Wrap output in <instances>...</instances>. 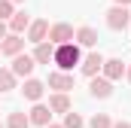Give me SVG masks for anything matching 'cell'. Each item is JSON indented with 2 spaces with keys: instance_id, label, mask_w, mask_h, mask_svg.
I'll return each instance as SVG.
<instances>
[{
  "instance_id": "6da1fadb",
  "label": "cell",
  "mask_w": 131,
  "mask_h": 128,
  "mask_svg": "<svg viewBox=\"0 0 131 128\" xmlns=\"http://www.w3.org/2000/svg\"><path fill=\"white\" fill-rule=\"evenodd\" d=\"M79 61H82V49H79V43H76V40L55 46V58H52V64H55L58 70H67V73H70Z\"/></svg>"
},
{
  "instance_id": "7a4b0ae2",
  "label": "cell",
  "mask_w": 131,
  "mask_h": 128,
  "mask_svg": "<svg viewBox=\"0 0 131 128\" xmlns=\"http://www.w3.org/2000/svg\"><path fill=\"white\" fill-rule=\"evenodd\" d=\"M128 25H131L128 6H119V3H116V6L107 9V28H110V31H125Z\"/></svg>"
},
{
  "instance_id": "3957f363",
  "label": "cell",
  "mask_w": 131,
  "mask_h": 128,
  "mask_svg": "<svg viewBox=\"0 0 131 128\" xmlns=\"http://www.w3.org/2000/svg\"><path fill=\"white\" fill-rule=\"evenodd\" d=\"M34 67H37V61H34V55H25V52H18V55H12V73L15 76H21V79H28L34 73Z\"/></svg>"
},
{
  "instance_id": "277c9868",
  "label": "cell",
  "mask_w": 131,
  "mask_h": 128,
  "mask_svg": "<svg viewBox=\"0 0 131 128\" xmlns=\"http://www.w3.org/2000/svg\"><path fill=\"white\" fill-rule=\"evenodd\" d=\"M73 37H76V31H73L67 22H58V25H52V28H49V37H46V40H49V43H55V46H61V43H70Z\"/></svg>"
},
{
  "instance_id": "5b68a950",
  "label": "cell",
  "mask_w": 131,
  "mask_h": 128,
  "mask_svg": "<svg viewBox=\"0 0 131 128\" xmlns=\"http://www.w3.org/2000/svg\"><path fill=\"white\" fill-rule=\"evenodd\" d=\"M21 49H25V37H21V34L9 31L3 40H0V55H9V58H12V55H18Z\"/></svg>"
},
{
  "instance_id": "8992f818",
  "label": "cell",
  "mask_w": 131,
  "mask_h": 128,
  "mask_svg": "<svg viewBox=\"0 0 131 128\" xmlns=\"http://www.w3.org/2000/svg\"><path fill=\"white\" fill-rule=\"evenodd\" d=\"M28 119H31V125L46 128L49 122H52V110H49V104H40V101H34V107H31V113H28Z\"/></svg>"
},
{
  "instance_id": "52a82bcc",
  "label": "cell",
  "mask_w": 131,
  "mask_h": 128,
  "mask_svg": "<svg viewBox=\"0 0 131 128\" xmlns=\"http://www.w3.org/2000/svg\"><path fill=\"white\" fill-rule=\"evenodd\" d=\"M101 67H104V55H101V52H89V55L79 61V70H82L89 79H92V76H98Z\"/></svg>"
},
{
  "instance_id": "ba28073f",
  "label": "cell",
  "mask_w": 131,
  "mask_h": 128,
  "mask_svg": "<svg viewBox=\"0 0 131 128\" xmlns=\"http://www.w3.org/2000/svg\"><path fill=\"white\" fill-rule=\"evenodd\" d=\"M89 92H92V98H110L113 95V79H107L104 73L101 76H92V86H89Z\"/></svg>"
},
{
  "instance_id": "9c48e42d",
  "label": "cell",
  "mask_w": 131,
  "mask_h": 128,
  "mask_svg": "<svg viewBox=\"0 0 131 128\" xmlns=\"http://www.w3.org/2000/svg\"><path fill=\"white\" fill-rule=\"evenodd\" d=\"M101 73L107 76V79H122L125 76V61L122 58H104V67H101Z\"/></svg>"
},
{
  "instance_id": "30bf717a",
  "label": "cell",
  "mask_w": 131,
  "mask_h": 128,
  "mask_svg": "<svg viewBox=\"0 0 131 128\" xmlns=\"http://www.w3.org/2000/svg\"><path fill=\"white\" fill-rule=\"evenodd\" d=\"M49 89H55V92H70V89H73V73H67V70L49 73Z\"/></svg>"
},
{
  "instance_id": "8fae6325",
  "label": "cell",
  "mask_w": 131,
  "mask_h": 128,
  "mask_svg": "<svg viewBox=\"0 0 131 128\" xmlns=\"http://www.w3.org/2000/svg\"><path fill=\"white\" fill-rule=\"evenodd\" d=\"M46 37H49V22H46V18H37V22L28 25V43L37 46V43H43Z\"/></svg>"
},
{
  "instance_id": "7c38bea8",
  "label": "cell",
  "mask_w": 131,
  "mask_h": 128,
  "mask_svg": "<svg viewBox=\"0 0 131 128\" xmlns=\"http://www.w3.org/2000/svg\"><path fill=\"white\" fill-rule=\"evenodd\" d=\"M52 58H55V43H49V40L37 43V49H34V61H37V64H52Z\"/></svg>"
},
{
  "instance_id": "4fadbf2b",
  "label": "cell",
  "mask_w": 131,
  "mask_h": 128,
  "mask_svg": "<svg viewBox=\"0 0 131 128\" xmlns=\"http://www.w3.org/2000/svg\"><path fill=\"white\" fill-rule=\"evenodd\" d=\"M43 92H46V82H40V79H34V76H28V79H25L21 95L28 98V101H40V98H43Z\"/></svg>"
},
{
  "instance_id": "5bb4252c",
  "label": "cell",
  "mask_w": 131,
  "mask_h": 128,
  "mask_svg": "<svg viewBox=\"0 0 131 128\" xmlns=\"http://www.w3.org/2000/svg\"><path fill=\"white\" fill-rule=\"evenodd\" d=\"M79 46H85V49H92V46H98V31L95 28H89V25H82L79 31H76V37H73Z\"/></svg>"
},
{
  "instance_id": "9a60e30c",
  "label": "cell",
  "mask_w": 131,
  "mask_h": 128,
  "mask_svg": "<svg viewBox=\"0 0 131 128\" xmlns=\"http://www.w3.org/2000/svg\"><path fill=\"white\" fill-rule=\"evenodd\" d=\"M6 25H9V31H12V34H25V31H28V25H31V15H28V12H12V18H9Z\"/></svg>"
},
{
  "instance_id": "2e32d148",
  "label": "cell",
  "mask_w": 131,
  "mask_h": 128,
  "mask_svg": "<svg viewBox=\"0 0 131 128\" xmlns=\"http://www.w3.org/2000/svg\"><path fill=\"white\" fill-rule=\"evenodd\" d=\"M49 110H52V113H67V110H70V98H67V92H55V95L49 98Z\"/></svg>"
},
{
  "instance_id": "e0dca14e",
  "label": "cell",
  "mask_w": 131,
  "mask_h": 128,
  "mask_svg": "<svg viewBox=\"0 0 131 128\" xmlns=\"http://www.w3.org/2000/svg\"><path fill=\"white\" fill-rule=\"evenodd\" d=\"M15 79H18V76H15L12 70L0 67V95H3V92H12V89H15Z\"/></svg>"
},
{
  "instance_id": "ac0fdd59",
  "label": "cell",
  "mask_w": 131,
  "mask_h": 128,
  "mask_svg": "<svg viewBox=\"0 0 131 128\" xmlns=\"http://www.w3.org/2000/svg\"><path fill=\"white\" fill-rule=\"evenodd\" d=\"M6 128H31V119H28V113H9V119H6Z\"/></svg>"
},
{
  "instance_id": "d6986e66",
  "label": "cell",
  "mask_w": 131,
  "mask_h": 128,
  "mask_svg": "<svg viewBox=\"0 0 131 128\" xmlns=\"http://www.w3.org/2000/svg\"><path fill=\"white\" fill-rule=\"evenodd\" d=\"M85 122H82V116L79 113H73V110H67L64 113V128H82Z\"/></svg>"
},
{
  "instance_id": "ffe728a7",
  "label": "cell",
  "mask_w": 131,
  "mask_h": 128,
  "mask_svg": "<svg viewBox=\"0 0 131 128\" xmlns=\"http://www.w3.org/2000/svg\"><path fill=\"white\" fill-rule=\"evenodd\" d=\"M89 125H92V128H113V119H110L107 113H95Z\"/></svg>"
},
{
  "instance_id": "44dd1931",
  "label": "cell",
  "mask_w": 131,
  "mask_h": 128,
  "mask_svg": "<svg viewBox=\"0 0 131 128\" xmlns=\"http://www.w3.org/2000/svg\"><path fill=\"white\" fill-rule=\"evenodd\" d=\"M12 6H15L12 0H0V22H9L12 18V12H15Z\"/></svg>"
},
{
  "instance_id": "7402d4cb",
  "label": "cell",
  "mask_w": 131,
  "mask_h": 128,
  "mask_svg": "<svg viewBox=\"0 0 131 128\" xmlns=\"http://www.w3.org/2000/svg\"><path fill=\"white\" fill-rule=\"evenodd\" d=\"M6 34H9V25H6V22H0V40H3Z\"/></svg>"
},
{
  "instance_id": "603a6c76",
  "label": "cell",
  "mask_w": 131,
  "mask_h": 128,
  "mask_svg": "<svg viewBox=\"0 0 131 128\" xmlns=\"http://www.w3.org/2000/svg\"><path fill=\"white\" fill-rule=\"evenodd\" d=\"M113 128H131V122H125V119H122V122H113Z\"/></svg>"
},
{
  "instance_id": "cb8c5ba5",
  "label": "cell",
  "mask_w": 131,
  "mask_h": 128,
  "mask_svg": "<svg viewBox=\"0 0 131 128\" xmlns=\"http://www.w3.org/2000/svg\"><path fill=\"white\" fill-rule=\"evenodd\" d=\"M113 3H119V6H131V0H113Z\"/></svg>"
},
{
  "instance_id": "d4e9b609",
  "label": "cell",
  "mask_w": 131,
  "mask_h": 128,
  "mask_svg": "<svg viewBox=\"0 0 131 128\" xmlns=\"http://www.w3.org/2000/svg\"><path fill=\"white\" fill-rule=\"evenodd\" d=\"M125 79H128V82H131V67H125Z\"/></svg>"
},
{
  "instance_id": "484cf974",
  "label": "cell",
  "mask_w": 131,
  "mask_h": 128,
  "mask_svg": "<svg viewBox=\"0 0 131 128\" xmlns=\"http://www.w3.org/2000/svg\"><path fill=\"white\" fill-rule=\"evenodd\" d=\"M46 128H64V125H52V122H49V125H46Z\"/></svg>"
},
{
  "instance_id": "4316f807",
  "label": "cell",
  "mask_w": 131,
  "mask_h": 128,
  "mask_svg": "<svg viewBox=\"0 0 131 128\" xmlns=\"http://www.w3.org/2000/svg\"><path fill=\"white\" fill-rule=\"evenodd\" d=\"M12 3H25V0H12Z\"/></svg>"
},
{
  "instance_id": "83f0119b",
  "label": "cell",
  "mask_w": 131,
  "mask_h": 128,
  "mask_svg": "<svg viewBox=\"0 0 131 128\" xmlns=\"http://www.w3.org/2000/svg\"><path fill=\"white\" fill-rule=\"evenodd\" d=\"M0 128H6V125H3V122H0Z\"/></svg>"
}]
</instances>
